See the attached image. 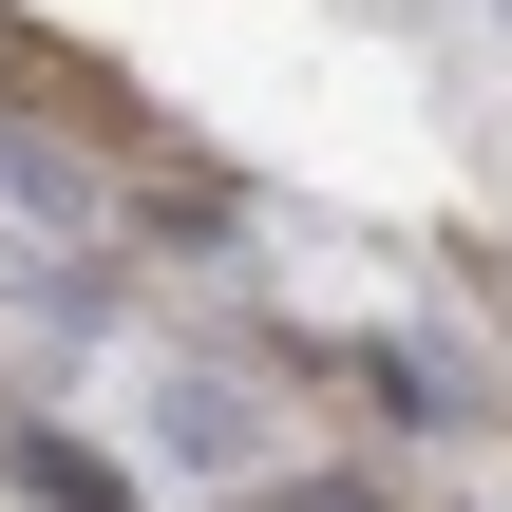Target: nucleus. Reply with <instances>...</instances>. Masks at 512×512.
<instances>
[{
  "instance_id": "1",
  "label": "nucleus",
  "mask_w": 512,
  "mask_h": 512,
  "mask_svg": "<svg viewBox=\"0 0 512 512\" xmlns=\"http://www.w3.org/2000/svg\"><path fill=\"white\" fill-rule=\"evenodd\" d=\"M19 475H38V512H133L114 456H76V437H19Z\"/></svg>"
},
{
  "instance_id": "2",
  "label": "nucleus",
  "mask_w": 512,
  "mask_h": 512,
  "mask_svg": "<svg viewBox=\"0 0 512 512\" xmlns=\"http://www.w3.org/2000/svg\"><path fill=\"white\" fill-rule=\"evenodd\" d=\"M171 456H247V399L228 380H171Z\"/></svg>"
},
{
  "instance_id": "3",
  "label": "nucleus",
  "mask_w": 512,
  "mask_h": 512,
  "mask_svg": "<svg viewBox=\"0 0 512 512\" xmlns=\"http://www.w3.org/2000/svg\"><path fill=\"white\" fill-rule=\"evenodd\" d=\"M266 512H380V494H361V475H304V494H266Z\"/></svg>"
}]
</instances>
